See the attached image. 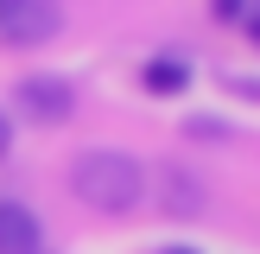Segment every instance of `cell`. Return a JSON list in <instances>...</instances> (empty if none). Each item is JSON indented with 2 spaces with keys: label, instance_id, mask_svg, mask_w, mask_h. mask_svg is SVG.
<instances>
[{
  "label": "cell",
  "instance_id": "obj_6",
  "mask_svg": "<svg viewBox=\"0 0 260 254\" xmlns=\"http://www.w3.org/2000/svg\"><path fill=\"white\" fill-rule=\"evenodd\" d=\"M165 210L172 216H197L203 210V190H197L190 172H165Z\"/></svg>",
  "mask_w": 260,
  "mask_h": 254
},
{
  "label": "cell",
  "instance_id": "obj_9",
  "mask_svg": "<svg viewBox=\"0 0 260 254\" xmlns=\"http://www.w3.org/2000/svg\"><path fill=\"white\" fill-rule=\"evenodd\" d=\"M222 89H229V96H248V102H260V83H254V76H222Z\"/></svg>",
  "mask_w": 260,
  "mask_h": 254
},
{
  "label": "cell",
  "instance_id": "obj_4",
  "mask_svg": "<svg viewBox=\"0 0 260 254\" xmlns=\"http://www.w3.org/2000/svg\"><path fill=\"white\" fill-rule=\"evenodd\" d=\"M0 254H45V223L19 197H0Z\"/></svg>",
  "mask_w": 260,
  "mask_h": 254
},
{
  "label": "cell",
  "instance_id": "obj_11",
  "mask_svg": "<svg viewBox=\"0 0 260 254\" xmlns=\"http://www.w3.org/2000/svg\"><path fill=\"white\" fill-rule=\"evenodd\" d=\"M7 152H13V114L0 108V159H7Z\"/></svg>",
  "mask_w": 260,
  "mask_h": 254
},
{
  "label": "cell",
  "instance_id": "obj_13",
  "mask_svg": "<svg viewBox=\"0 0 260 254\" xmlns=\"http://www.w3.org/2000/svg\"><path fill=\"white\" fill-rule=\"evenodd\" d=\"M13 7H19V0H0V19H7V13H13Z\"/></svg>",
  "mask_w": 260,
  "mask_h": 254
},
{
  "label": "cell",
  "instance_id": "obj_10",
  "mask_svg": "<svg viewBox=\"0 0 260 254\" xmlns=\"http://www.w3.org/2000/svg\"><path fill=\"white\" fill-rule=\"evenodd\" d=\"M241 7H248V0H210V13H216V19H229V25L241 19Z\"/></svg>",
  "mask_w": 260,
  "mask_h": 254
},
{
  "label": "cell",
  "instance_id": "obj_1",
  "mask_svg": "<svg viewBox=\"0 0 260 254\" xmlns=\"http://www.w3.org/2000/svg\"><path fill=\"white\" fill-rule=\"evenodd\" d=\"M70 190H76V203H89L95 216H127L146 197V165H140L134 152H121V146H89V152H76V165H70Z\"/></svg>",
  "mask_w": 260,
  "mask_h": 254
},
{
  "label": "cell",
  "instance_id": "obj_12",
  "mask_svg": "<svg viewBox=\"0 0 260 254\" xmlns=\"http://www.w3.org/2000/svg\"><path fill=\"white\" fill-rule=\"evenodd\" d=\"M159 254H197V248H190V241H165Z\"/></svg>",
  "mask_w": 260,
  "mask_h": 254
},
{
  "label": "cell",
  "instance_id": "obj_5",
  "mask_svg": "<svg viewBox=\"0 0 260 254\" xmlns=\"http://www.w3.org/2000/svg\"><path fill=\"white\" fill-rule=\"evenodd\" d=\"M140 89H146L152 102L184 96V89H190V57H184V51H159V57H146V64H140Z\"/></svg>",
  "mask_w": 260,
  "mask_h": 254
},
{
  "label": "cell",
  "instance_id": "obj_3",
  "mask_svg": "<svg viewBox=\"0 0 260 254\" xmlns=\"http://www.w3.org/2000/svg\"><path fill=\"white\" fill-rule=\"evenodd\" d=\"M63 25V7L57 0H19V7L0 19V45L7 51H32V45H51Z\"/></svg>",
  "mask_w": 260,
  "mask_h": 254
},
{
  "label": "cell",
  "instance_id": "obj_8",
  "mask_svg": "<svg viewBox=\"0 0 260 254\" xmlns=\"http://www.w3.org/2000/svg\"><path fill=\"white\" fill-rule=\"evenodd\" d=\"M235 25L248 32V45L260 51V0H248V7H241V19H235Z\"/></svg>",
  "mask_w": 260,
  "mask_h": 254
},
{
  "label": "cell",
  "instance_id": "obj_7",
  "mask_svg": "<svg viewBox=\"0 0 260 254\" xmlns=\"http://www.w3.org/2000/svg\"><path fill=\"white\" fill-rule=\"evenodd\" d=\"M190 140H229V121H210V114H197V121H184Z\"/></svg>",
  "mask_w": 260,
  "mask_h": 254
},
{
  "label": "cell",
  "instance_id": "obj_2",
  "mask_svg": "<svg viewBox=\"0 0 260 254\" xmlns=\"http://www.w3.org/2000/svg\"><path fill=\"white\" fill-rule=\"evenodd\" d=\"M13 114L32 121V127H63L76 114V83L70 76H51V70L19 76V83H13Z\"/></svg>",
  "mask_w": 260,
  "mask_h": 254
}]
</instances>
